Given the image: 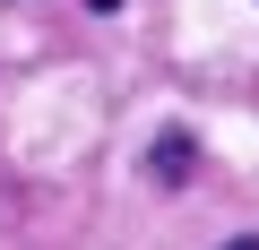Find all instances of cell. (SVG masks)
<instances>
[{"instance_id": "1", "label": "cell", "mask_w": 259, "mask_h": 250, "mask_svg": "<svg viewBox=\"0 0 259 250\" xmlns=\"http://www.w3.org/2000/svg\"><path fill=\"white\" fill-rule=\"evenodd\" d=\"M147 164H156V173H164V181H182V173H190V138H182V130H173V138H164V147H156V156H147Z\"/></svg>"}, {"instance_id": "2", "label": "cell", "mask_w": 259, "mask_h": 250, "mask_svg": "<svg viewBox=\"0 0 259 250\" xmlns=\"http://www.w3.org/2000/svg\"><path fill=\"white\" fill-rule=\"evenodd\" d=\"M225 250H259V233H242V241H225Z\"/></svg>"}, {"instance_id": "3", "label": "cell", "mask_w": 259, "mask_h": 250, "mask_svg": "<svg viewBox=\"0 0 259 250\" xmlns=\"http://www.w3.org/2000/svg\"><path fill=\"white\" fill-rule=\"evenodd\" d=\"M95 9H121V0H95Z\"/></svg>"}]
</instances>
